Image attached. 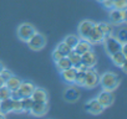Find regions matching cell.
Instances as JSON below:
<instances>
[{
    "instance_id": "1",
    "label": "cell",
    "mask_w": 127,
    "mask_h": 119,
    "mask_svg": "<svg viewBox=\"0 0 127 119\" xmlns=\"http://www.w3.org/2000/svg\"><path fill=\"white\" fill-rule=\"evenodd\" d=\"M98 84H101L102 89L112 92V91H115V89L118 87V84H120V78H118V76H117L116 73H113V72H106V73H103V75L100 77Z\"/></svg>"
},
{
    "instance_id": "2",
    "label": "cell",
    "mask_w": 127,
    "mask_h": 119,
    "mask_svg": "<svg viewBox=\"0 0 127 119\" xmlns=\"http://www.w3.org/2000/svg\"><path fill=\"white\" fill-rule=\"evenodd\" d=\"M102 42H103V45H105V51H106V53H107L108 56L112 55V53H115V52H117V51H120L121 47H122V43H121L113 35L105 36Z\"/></svg>"
},
{
    "instance_id": "3",
    "label": "cell",
    "mask_w": 127,
    "mask_h": 119,
    "mask_svg": "<svg viewBox=\"0 0 127 119\" xmlns=\"http://www.w3.org/2000/svg\"><path fill=\"white\" fill-rule=\"evenodd\" d=\"M26 42H28V46H29L31 50H34V51H40L41 48L45 47V45H46V39H45V36H44L42 34L35 32Z\"/></svg>"
},
{
    "instance_id": "4",
    "label": "cell",
    "mask_w": 127,
    "mask_h": 119,
    "mask_svg": "<svg viewBox=\"0 0 127 119\" xmlns=\"http://www.w3.org/2000/svg\"><path fill=\"white\" fill-rule=\"evenodd\" d=\"M100 82V76L97 73V71L92 68H87L85 71V82H84V87L86 88H95Z\"/></svg>"
},
{
    "instance_id": "5",
    "label": "cell",
    "mask_w": 127,
    "mask_h": 119,
    "mask_svg": "<svg viewBox=\"0 0 127 119\" xmlns=\"http://www.w3.org/2000/svg\"><path fill=\"white\" fill-rule=\"evenodd\" d=\"M110 21L113 25H121L123 22H126L127 20V15H126V9L118 10V9H111L110 10Z\"/></svg>"
},
{
    "instance_id": "6",
    "label": "cell",
    "mask_w": 127,
    "mask_h": 119,
    "mask_svg": "<svg viewBox=\"0 0 127 119\" xmlns=\"http://www.w3.org/2000/svg\"><path fill=\"white\" fill-rule=\"evenodd\" d=\"M36 32V30L34 29L32 25L30 24H21L19 27H18V36L21 41H28L34 34Z\"/></svg>"
},
{
    "instance_id": "7",
    "label": "cell",
    "mask_w": 127,
    "mask_h": 119,
    "mask_svg": "<svg viewBox=\"0 0 127 119\" xmlns=\"http://www.w3.org/2000/svg\"><path fill=\"white\" fill-rule=\"evenodd\" d=\"M81 63L85 67H87V68H92V67L96 66L97 57H96V55H95V52L92 50H90V51H87V52L81 55Z\"/></svg>"
},
{
    "instance_id": "8",
    "label": "cell",
    "mask_w": 127,
    "mask_h": 119,
    "mask_svg": "<svg viewBox=\"0 0 127 119\" xmlns=\"http://www.w3.org/2000/svg\"><path fill=\"white\" fill-rule=\"evenodd\" d=\"M103 37H105V35H103L102 31L98 29L97 24H95L94 27H92V30L90 31V34H89V36H87L86 40H87L91 45H94V43H101V42L103 41Z\"/></svg>"
},
{
    "instance_id": "9",
    "label": "cell",
    "mask_w": 127,
    "mask_h": 119,
    "mask_svg": "<svg viewBox=\"0 0 127 119\" xmlns=\"http://www.w3.org/2000/svg\"><path fill=\"white\" fill-rule=\"evenodd\" d=\"M47 109H49L47 102H34L30 113L35 117H42L47 113Z\"/></svg>"
},
{
    "instance_id": "10",
    "label": "cell",
    "mask_w": 127,
    "mask_h": 119,
    "mask_svg": "<svg viewBox=\"0 0 127 119\" xmlns=\"http://www.w3.org/2000/svg\"><path fill=\"white\" fill-rule=\"evenodd\" d=\"M98 102H100V104L103 107V108H107V107H110L112 103H113V94H112V92H110V91H102V92H100V94L97 96V98H96Z\"/></svg>"
},
{
    "instance_id": "11",
    "label": "cell",
    "mask_w": 127,
    "mask_h": 119,
    "mask_svg": "<svg viewBox=\"0 0 127 119\" xmlns=\"http://www.w3.org/2000/svg\"><path fill=\"white\" fill-rule=\"evenodd\" d=\"M85 108H86V110H87L90 114H92V115L101 114V113H102V110L105 109V108L100 104V102H98L96 98H95V99L89 100V102L85 104Z\"/></svg>"
},
{
    "instance_id": "12",
    "label": "cell",
    "mask_w": 127,
    "mask_h": 119,
    "mask_svg": "<svg viewBox=\"0 0 127 119\" xmlns=\"http://www.w3.org/2000/svg\"><path fill=\"white\" fill-rule=\"evenodd\" d=\"M95 22H92L91 20H84L79 24V35L81 39H87L90 31L92 30Z\"/></svg>"
},
{
    "instance_id": "13",
    "label": "cell",
    "mask_w": 127,
    "mask_h": 119,
    "mask_svg": "<svg viewBox=\"0 0 127 119\" xmlns=\"http://www.w3.org/2000/svg\"><path fill=\"white\" fill-rule=\"evenodd\" d=\"M34 88H35V86L31 82H23L21 81L20 86L18 87V92L20 93L21 98L23 97H30L31 93H32V91H34Z\"/></svg>"
},
{
    "instance_id": "14",
    "label": "cell",
    "mask_w": 127,
    "mask_h": 119,
    "mask_svg": "<svg viewBox=\"0 0 127 119\" xmlns=\"http://www.w3.org/2000/svg\"><path fill=\"white\" fill-rule=\"evenodd\" d=\"M30 97L34 102H47V93L44 88L40 87H35Z\"/></svg>"
},
{
    "instance_id": "15",
    "label": "cell",
    "mask_w": 127,
    "mask_h": 119,
    "mask_svg": "<svg viewBox=\"0 0 127 119\" xmlns=\"http://www.w3.org/2000/svg\"><path fill=\"white\" fill-rule=\"evenodd\" d=\"M110 57H111L112 63L115 66H117V67H121L123 63L127 62V55H125L121 50L115 52V53H112V55H110Z\"/></svg>"
},
{
    "instance_id": "16",
    "label": "cell",
    "mask_w": 127,
    "mask_h": 119,
    "mask_svg": "<svg viewBox=\"0 0 127 119\" xmlns=\"http://www.w3.org/2000/svg\"><path fill=\"white\" fill-rule=\"evenodd\" d=\"M61 77L66 83L72 84L75 82V77H76V68L75 67H69L66 70L61 71Z\"/></svg>"
},
{
    "instance_id": "17",
    "label": "cell",
    "mask_w": 127,
    "mask_h": 119,
    "mask_svg": "<svg viewBox=\"0 0 127 119\" xmlns=\"http://www.w3.org/2000/svg\"><path fill=\"white\" fill-rule=\"evenodd\" d=\"M74 50H75L79 55H82V53H85V52L92 50V45H91L86 39H80L79 42L76 43V46H75Z\"/></svg>"
},
{
    "instance_id": "18",
    "label": "cell",
    "mask_w": 127,
    "mask_h": 119,
    "mask_svg": "<svg viewBox=\"0 0 127 119\" xmlns=\"http://www.w3.org/2000/svg\"><path fill=\"white\" fill-rule=\"evenodd\" d=\"M64 98H65L67 102H76L79 98H80V92L77 88H74V87H70L65 91V93H64Z\"/></svg>"
},
{
    "instance_id": "19",
    "label": "cell",
    "mask_w": 127,
    "mask_h": 119,
    "mask_svg": "<svg viewBox=\"0 0 127 119\" xmlns=\"http://www.w3.org/2000/svg\"><path fill=\"white\" fill-rule=\"evenodd\" d=\"M20 83H21V79H20L19 77H16V76H13V75L5 81V86H6L10 91L18 89V87L20 86Z\"/></svg>"
},
{
    "instance_id": "20",
    "label": "cell",
    "mask_w": 127,
    "mask_h": 119,
    "mask_svg": "<svg viewBox=\"0 0 127 119\" xmlns=\"http://www.w3.org/2000/svg\"><path fill=\"white\" fill-rule=\"evenodd\" d=\"M55 63H56V67H57V70L60 72L64 71V70H66V68H69V67H72V65H71V62H70V60H69L67 56L61 57L59 61H56Z\"/></svg>"
},
{
    "instance_id": "21",
    "label": "cell",
    "mask_w": 127,
    "mask_h": 119,
    "mask_svg": "<svg viewBox=\"0 0 127 119\" xmlns=\"http://www.w3.org/2000/svg\"><path fill=\"white\" fill-rule=\"evenodd\" d=\"M11 99L6 98V99H0V112L3 114L8 115L9 113H11Z\"/></svg>"
},
{
    "instance_id": "22",
    "label": "cell",
    "mask_w": 127,
    "mask_h": 119,
    "mask_svg": "<svg viewBox=\"0 0 127 119\" xmlns=\"http://www.w3.org/2000/svg\"><path fill=\"white\" fill-rule=\"evenodd\" d=\"M67 57H69V60H70L72 67H75V68L81 63V55H79L75 50H71V51L67 53Z\"/></svg>"
},
{
    "instance_id": "23",
    "label": "cell",
    "mask_w": 127,
    "mask_h": 119,
    "mask_svg": "<svg viewBox=\"0 0 127 119\" xmlns=\"http://www.w3.org/2000/svg\"><path fill=\"white\" fill-rule=\"evenodd\" d=\"M97 26H98V29L102 31V34H103L105 36L113 35V27H112V25H110V24H107V22H98Z\"/></svg>"
},
{
    "instance_id": "24",
    "label": "cell",
    "mask_w": 127,
    "mask_h": 119,
    "mask_svg": "<svg viewBox=\"0 0 127 119\" xmlns=\"http://www.w3.org/2000/svg\"><path fill=\"white\" fill-rule=\"evenodd\" d=\"M79 40H80V37H77L75 35H69V36H66L65 39H64V42H65L71 50H74L76 43L79 42Z\"/></svg>"
},
{
    "instance_id": "25",
    "label": "cell",
    "mask_w": 127,
    "mask_h": 119,
    "mask_svg": "<svg viewBox=\"0 0 127 119\" xmlns=\"http://www.w3.org/2000/svg\"><path fill=\"white\" fill-rule=\"evenodd\" d=\"M20 102H21L23 112H30V109L32 107V103H34V100L31 99V97H23L20 99Z\"/></svg>"
},
{
    "instance_id": "26",
    "label": "cell",
    "mask_w": 127,
    "mask_h": 119,
    "mask_svg": "<svg viewBox=\"0 0 127 119\" xmlns=\"http://www.w3.org/2000/svg\"><path fill=\"white\" fill-rule=\"evenodd\" d=\"M84 82H85V71H76V77H75V84L84 87Z\"/></svg>"
},
{
    "instance_id": "27",
    "label": "cell",
    "mask_w": 127,
    "mask_h": 119,
    "mask_svg": "<svg viewBox=\"0 0 127 119\" xmlns=\"http://www.w3.org/2000/svg\"><path fill=\"white\" fill-rule=\"evenodd\" d=\"M116 39L122 43V45H125L126 43V41H127V29H125V27H122L118 32H117V36H116Z\"/></svg>"
},
{
    "instance_id": "28",
    "label": "cell",
    "mask_w": 127,
    "mask_h": 119,
    "mask_svg": "<svg viewBox=\"0 0 127 119\" xmlns=\"http://www.w3.org/2000/svg\"><path fill=\"white\" fill-rule=\"evenodd\" d=\"M11 112L14 113H23V107H21V102L20 99H11Z\"/></svg>"
},
{
    "instance_id": "29",
    "label": "cell",
    "mask_w": 127,
    "mask_h": 119,
    "mask_svg": "<svg viewBox=\"0 0 127 119\" xmlns=\"http://www.w3.org/2000/svg\"><path fill=\"white\" fill-rule=\"evenodd\" d=\"M56 50H57V51H60L64 56H67V53L71 51V48H70L65 42H64V41H62V42H60V43L56 46Z\"/></svg>"
},
{
    "instance_id": "30",
    "label": "cell",
    "mask_w": 127,
    "mask_h": 119,
    "mask_svg": "<svg viewBox=\"0 0 127 119\" xmlns=\"http://www.w3.org/2000/svg\"><path fill=\"white\" fill-rule=\"evenodd\" d=\"M127 6V0H113V9H126Z\"/></svg>"
},
{
    "instance_id": "31",
    "label": "cell",
    "mask_w": 127,
    "mask_h": 119,
    "mask_svg": "<svg viewBox=\"0 0 127 119\" xmlns=\"http://www.w3.org/2000/svg\"><path fill=\"white\" fill-rule=\"evenodd\" d=\"M10 98V89L4 84L3 87H0V99H6Z\"/></svg>"
},
{
    "instance_id": "32",
    "label": "cell",
    "mask_w": 127,
    "mask_h": 119,
    "mask_svg": "<svg viewBox=\"0 0 127 119\" xmlns=\"http://www.w3.org/2000/svg\"><path fill=\"white\" fill-rule=\"evenodd\" d=\"M101 4H102V6H103L105 9H107V10L113 9V0H102Z\"/></svg>"
},
{
    "instance_id": "33",
    "label": "cell",
    "mask_w": 127,
    "mask_h": 119,
    "mask_svg": "<svg viewBox=\"0 0 127 119\" xmlns=\"http://www.w3.org/2000/svg\"><path fill=\"white\" fill-rule=\"evenodd\" d=\"M0 76H1V78H3L4 81H6V79L11 76V72H10V71H8L6 68H3L1 71H0Z\"/></svg>"
},
{
    "instance_id": "34",
    "label": "cell",
    "mask_w": 127,
    "mask_h": 119,
    "mask_svg": "<svg viewBox=\"0 0 127 119\" xmlns=\"http://www.w3.org/2000/svg\"><path fill=\"white\" fill-rule=\"evenodd\" d=\"M10 99H21V96H20V93L18 92V89H13V91H10Z\"/></svg>"
},
{
    "instance_id": "35",
    "label": "cell",
    "mask_w": 127,
    "mask_h": 119,
    "mask_svg": "<svg viewBox=\"0 0 127 119\" xmlns=\"http://www.w3.org/2000/svg\"><path fill=\"white\" fill-rule=\"evenodd\" d=\"M61 57H64V55H62L60 51H57V50L55 48V51L52 52V58H54V61H55V62H56V61H59V60H60Z\"/></svg>"
},
{
    "instance_id": "36",
    "label": "cell",
    "mask_w": 127,
    "mask_h": 119,
    "mask_svg": "<svg viewBox=\"0 0 127 119\" xmlns=\"http://www.w3.org/2000/svg\"><path fill=\"white\" fill-rule=\"evenodd\" d=\"M4 84H5V81L1 78V76H0V87H3Z\"/></svg>"
},
{
    "instance_id": "37",
    "label": "cell",
    "mask_w": 127,
    "mask_h": 119,
    "mask_svg": "<svg viewBox=\"0 0 127 119\" xmlns=\"http://www.w3.org/2000/svg\"><path fill=\"white\" fill-rule=\"evenodd\" d=\"M5 117H6L5 114H3L1 112H0V119H3V118H5Z\"/></svg>"
},
{
    "instance_id": "38",
    "label": "cell",
    "mask_w": 127,
    "mask_h": 119,
    "mask_svg": "<svg viewBox=\"0 0 127 119\" xmlns=\"http://www.w3.org/2000/svg\"><path fill=\"white\" fill-rule=\"evenodd\" d=\"M3 68H4V66H3V63H1V62H0V71H1Z\"/></svg>"
},
{
    "instance_id": "39",
    "label": "cell",
    "mask_w": 127,
    "mask_h": 119,
    "mask_svg": "<svg viewBox=\"0 0 127 119\" xmlns=\"http://www.w3.org/2000/svg\"><path fill=\"white\" fill-rule=\"evenodd\" d=\"M96 1H98V3H101V1H102V0H96Z\"/></svg>"
}]
</instances>
